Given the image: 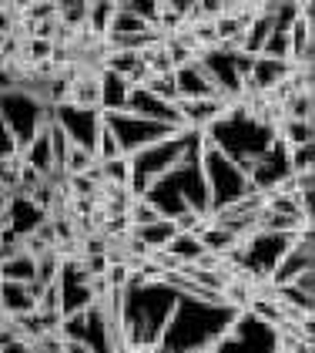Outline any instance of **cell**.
Returning a JSON list of instances; mask_svg holds the SVG:
<instances>
[{"label":"cell","instance_id":"cell-1","mask_svg":"<svg viewBox=\"0 0 315 353\" xmlns=\"http://www.w3.org/2000/svg\"><path fill=\"white\" fill-rule=\"evenodd\" d=\"M91 155L94 162L105 165V162H114L124 155V141H121V128L111 125L105 114L94 118V138H91Z\"/></svg>","mask_w":315,"mask_h":353},{"label":"cell","instance_id":"cell-2","mask_svg":"<svg viewBox=\"0 0 315 353\" xmlns=\"http://www.w3.org/2000/svg\"><path fill=\"white\" fill-rule=\"evenodd\" d=\"M0 279H7V283H34L37 279V259L27 252V245L17 256L0 263Z\"/></svg>","mask_w":315,"mask_h":353},{"label":"cell","instance_id":"cell-3","mask_svg":"<svg viewBox=\"0 0 315 353\" xmlns=\"http://www.w3.org/2000/svg\"><path fill=\"white\" fill-rule=\"evenodd\" d=\"M282 145H315V125L312 121H292V118H279V125L272 128Z\"/></svg>","mask_w":315,"mask_h":353},{"label":"cell","instance_id":"cell-4","mask_svg":"<svg viewBox=\"0 0 315 353\" xmlns=\"http://www.w3.org/2000/svg\"><path fill=\"white\" fill-rule=\"evenodd\" d=\"M164 249H168L171 256H178V259H182V266L184 263H195V259L205 252V245H202V239H198L195 232H175V236H171V243L164 245Z\"/></svg>","mask_w":315,"mask_h":353},{"label":"cell","instance_id":"cell-5","mask_svg":"<svg viewBox=\"0 0 315 353\" xmlns=\"http://www.w3.org/2000/svg\"><path fill=\"white\" fill-rule=\"evenodd\" d=\"M124 219L131 225H151L158 219H164V209L158 205L155 199H131L128 209H124Z\"/></svg>","mask_w":315,"mask_h":353},{"label":"cell","instance_id":"cell-6","mask_svg":"<svg viewBox=\"0 0 315 353\" xmlns=\"http://www.w3.org/2000/svg\"><path fill=\"white\" fill-rule=\"evenodd\" d=\"M285 168L292 175L315 172V145H285Z\"/></svg>","mask_w":315,"mask_h":353},{"label":"cell","instance_id":"cell-7","mask_svg":"<svg viewBox=\"0 0 315 353\" xmlns=\"http://www.w3.org/2000/svg\"><path fill=\"white\" fill-rule=\"evenodd\" d=\"M315 101L312 91H295L289 101L282 105V118H292V121H312L315 118Z\"/></svg>","mask_w":315,"mask_h":353},{"label":"cell","instance_id":"cell-8","mask_svg":"<svg viewBox=\"0 0 315 353\" xmlns=\"http://www.w3.org/2000/svg\"><path fill=\"white\" fill-rule=\"evenodd\" d=\"M289 286H295V290H298V293H305V296H315V266L295 272V279H292Z\"/></svg>","mask_w":315,"mask_h":353}]
</instances>
